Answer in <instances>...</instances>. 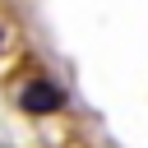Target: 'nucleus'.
Here are the masks:
<instances>
[{
	"instance_id": "obj_2",
	"label": "nucleus",
	"mask_w": 148,
	"mask_h": 148,
	"mask_svg": "<svg viewBox=\"0 0 148 148\" xmlns=\"http://www.w3.org/2000/svg\"><path fill=\"white\" fill-rule=\"evenodd\" d=\"M0 42H5V28H0Z\"/></svg>"
},
{
	"instance_id": "obj_1",
	"label": "nucleus",
	"mask_w": 148,
	"mask_h": 148,
	"mask_svg": "<svg viewBox=\"0 0 148 148\" xmlns=\"http://www.w3.org/2000/svg\"><path fill=\"white\" fill-rule=\"evenodd\" d=\"M18 111H28V116H56V111H65V92L46 74H32L18 88Z\"/></svg>"
}]
</instances>
